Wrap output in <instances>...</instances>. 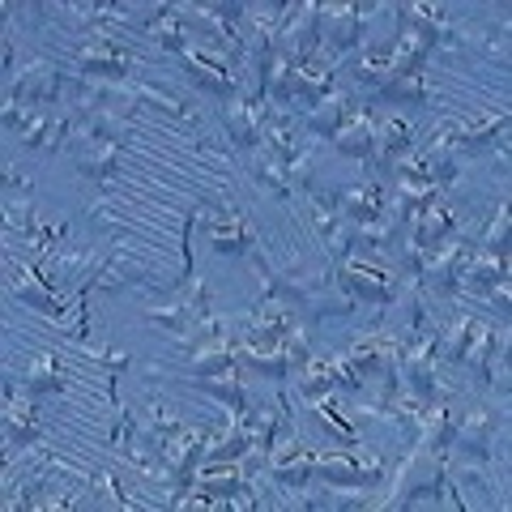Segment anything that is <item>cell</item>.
I'll use <instances>...</instances> for the list:
<instances>
[{
  "instance_id": "27",
  "label": "cell",
  "mask_w": 512,
  "mask_h": 512,
  "mask_svg": "<svg viewBox=\"0 0 512 512\" xmlns=\"http://www.w3.org/2000/svg\"><path fill=\"white\" fill-rule=\"evenodd\" d=\"M393 73L397 69H393V52H389V47H376V52H367L363 60H355V82L359 86H376L380 90Z\"/></svg>"
},
{
  "instance_id": "3",
  "label": "cell",
  "mask_w": 512,
  "mask_h": 512,
  "mask_svg": "<svg viewBox=\"0 0 512 512\" xmlns=\"http://www.w3.org/2000/svg\"><path fill=\"white\" fill-rule=\"evenodd\" d=\"M274 120V107H269L265 94H231L227 99V116H222V124H227V133L239 150H256L265 137V124Z\"/></svg>"
},
{
  "instance_id": "31",
  "label": "cell",
  "mask_w": 512,
  "mask_h": 512,
  "mask_svg": "<svg viewBox=\"0 0 512 512\" xmlns=\"http://www.w3.org/2000/svg\"><path fill=\"white\" fill-rule=\"evenodd\" d=\"M150 316H154V325H163V329H171V333H192V325H197V320H192V308L184 303V295L175 299L171 308H154Z\"/></svg>"
},
{
  "instance_id": "28",
  "label": "cell",
  "mask_w": 512,
  "mask_h": 512,
  "mask_svg": "<svg viewBox=\"0 0 512 512\" xmlns=\"http://www.w3.org/2000/svg\"><path fill=\"white\" fill-rule=\"evenodd\" d=\"M508 128V116H483L478 124H457V133H461V146L466 150H478V146H487V141H495Z\"/></svg>"
},
{
  "instance_id": "21",
  "label": "cell",
  "mask_w": 512,
  "mask_h": 512,
  "mask_svg": "<svg viewBox=\"0 0 512 512\" xmlns=\"http://www.w3.org/2000/svg\"><path fill=\"white\" fill-rule=\"evenodd\" d=\"M295 376H299V393L308 397V402L320 393H333L338 389V355H320V359L312 355Z\"/></svg>"
},
{
  "instance_id": "26",
  "label": "cell",
  "mask_w": 512,
  "mask_h": 512,
  "mask_svg": "<svg viewBox=\"0 0 512 512\" xmlns=\"http://www.w3.org/2000/svg\"><path fill=\"white\" fill-rule=\"evenodd\" d=\"M26 389L35 397H47V393H64V367L56 355H39L35 363H30V380Z\"/></svg>"
},
{
  "instance_id": "19",
  "label": "cell",
  "mask_w": 512,
  "mask_h": 512,
  "mask_svg": "<svg viewBox=\"0 0 512 512\" xmlns=\"http://www.w3.org/2000/svg\"><path fill=\"white\" fill-rule=\"evenodd\" d=\"M13 299H18V303H30L35 312L52 316V320H60V316H64V299L47 291V286L35 278V269H30V265L13 274Z\"/></svg>"
},
{
  "instance_id": "33",
  "label": "cell",
  "mask_w": 512,
  "mask_h": 512,
  "mask_svg": "<svg viewBox=\"0 0 512 512\" xmlns=\"http://www.w3.org/2000/svg\"><path fill=\"white\" fill-rule=\"evenodd\" d=\"M94 491L107 495L111 504H128V500H124V491H120V483H116V474H111V470H99V474H94Z\"/></svg>"
},
{
  "instance_id": "13",
  "label": "cell",
  "mask_w": 512,
  "mask_h": 512,
  "mask_svg": "<svg viewBox=\"0 0 512 512\" xmlns=\"http://www.w3.org/2000/svg\"><path fill=\"white\" fill-rule=\"evenodd\" d=\"M39 431H43V410L35 397H18V393L5 397V444L26 448L39 440Z\"/></svg>"
},
{
  "instance_id": "25",
  "label": "cell",
  "mask_w": 512,
  "mask_h": 512,
  "mask_svg": "<svg viewBox=\"0 0 512 512\" xmlns=\"http://www.w3.org/2000/svg\"><path fill=\"white\" fill-rule=\"evenodd\" d=\"M252 175H256V184H265L274 197H291V175H286V163L278 154H269L265 146H256V158H252Z\"/></svg>"
},
{
  "instance_id": "30",
  "label": "cell",
  "mask_w": 512,
  "mask_h": 512,
  "mask_svg": "<svg viewBox=\"0 0 512 512\" xmlns=\"http://www.w3.org/2000/svg\"><path fill=\"white\" fill-rule=\"evenodd\" d=\"M478 248H487V252H508V201L495 205V214H491V222H487L483 239H478Z\"/></svg>"
},
{
  "instance_id": "10",
  "label": "cell",
  "mask_w": 512,
  "mask_h": 512,
  "mask_svg": "<svg viewBox=\"0 0 512 512\" xmlns=\"http://www.w3.org/2000/svg\"><path fill=\"white\" fill-rule=\"evenodd\" d=\"M205 235H210L214 252H222V256H235V252L252 248V231H248V222L235 205H222V210L205 214Z\"/></svg>"
},
{
  "instance_id": "7",
  "label": "cell",
  "mask_w": 512,
  "mask_h": 512,
  "mask_svg": "<svg viewBox=\"0 0 512 512\" xmlns=\"http://www.w3.org/2000/svg\"><path fill=\"white\" fill-rule=\"evenodd\" d=\"M184 73H188L201 90L218 94V99H231V94H239V82H235L231 64L222 60V56H214V47H188Z\"/></svg>"
},
{
  "instance_id": "20",
  "label": "cell",
  "mask_w": 512,
  "mask_h": 512,
  "mask_svg": "<svg viewBox=\"0 0 512 512\" xmlns=\"http://www.w3.org/2000/svg\"><path fill=\"white\" fill-rule=\"evenodd\" d=\"M500 278H508V252H487V248H478L470 256L466 274H461V282H466L470 291H478V295H487Z\"/></svg>"
},
{
  "instance_id": "24",
  "label": "cell",
  "mask_w": 512,
  "mask_h": 512,
  "mask_svg": "<svg viewBox=\"0 0 512 512\" xmlns=\"http://www.w3.org/2000/svg\"><path fill=\"white\" fill-rule=\"evenodd\" d=\"M197 384H201V389L210 393V397H218V402H227L231 414H248V410H252L248 389H244V380H239V367H235V372H227V376H201Z\"/></svg>"
},
{
  "instance_id": "32",
  "label": "cell",
  "mask_w": 512,
  "mask_h": 512,
  "mask_svg": "<svg viewBox=\"0 0 512 512\" xmlns=\"http://www.w3.org/2000/svg\"><path fill=\"white\" fill-rule=\"evenodd\" d=\"M180 427H184V423L175 419V414H171L163 402H158V397H150V402H146V431H150V436L167 440L171 431H180Z\"/></svg>"
},
{
  "instance_id": "23",
  "label": "cell",
  "mask_w": 512,
  "mask_h": 512,
  "mask_svg": "<svg viewBox=\"0 0 512 512\" xmlns=\"http://www.w3.org/2000/svg\"><path fill=\"white\" fill-rule=\"evenodd\" d=\"M146 30L158 39V47H163V52H184V18H180V9H175V5H158V9L150 13Z\"/></svg>"
},
{
  "instance_id": "6",
  "label": "cell",
  "mask_w": 512,
  "mask_h": 512,
  "mask_svg": "<svg viewBox=\"0 0 512 512\" xmlns=\"http://www.w3.org/2000/svg\"><path fill=\"white\" fill-rule=\"evenodd\" d=\"M367 13H372V5H325V47L329 52H355L367 39Z\"/></svg>"
},
{
  "instance_id": "5",
  "label": "cell",
  "mask_w": 512,
  "mask_h": 512,
  "mask_svg": "<svg viewBox=\"0 0 512 512\" xmlns=\"http://www.w3.org/2000/svg\"><path fill=\"white\" fill-rule=\"evenodd\" d=\"M64 86H69V77H64L60 69H52L47 60H30L26 69H18V77L9 82V99L43 111V107H52L60 99Z\"/></svg>"
},
{
  "instance_id": "15",
  "label": "cell",
  "mask_w": 512,
  "mask_h": 512,
  "mask_svg": "<svg viewBox=\"0 0 512 512\" xmlns=\"http://www.w3.org/2000/svg\"><path fill=\"white\" fill-rule=\"evenodd\" d=\"M359 111V103L350 99L346 90H329L325 99H320L316 107H312V120H308V133H316V137H338L342 128L350 124V116Z\"/></svg>"
},
{
  "instance_id": "4",
  "label": "cell",
  "mask_w": 512,
  "mask_h": 512,
  "mask_svg": "<svg viewBox=\"0 0 512 512\" xmlns=\"http://www.w3.org/2000/svg\"><path fill=\"white\" fill-rule=\"evenodd\" d=\"M133 69V52L116 39V30H94L82 43V73L86 77H107V82H124Z\"/></svg>"
},
{
  "instance_id": "14",
  "label": "cell",
  "mask_w": 512,
  "mask_h": 512,
  "mask_svg": "<svg viewBox=\"0 0 512 512\" xmlns=\"http://www.w3.org/2000/svg\"><path fill=\"white\" fill-rule=\"evenodd\" d=\"M146 278H150L146 265H141L137 256L120 252V244L111 256H99V265H94V291H124V286L146 282Z\"/></svg>"
},
{
  "instance_id": "2",
  "label": "cell",
  "mask_w": 512,
  "mask_h": 512,
  "mask_svg": "<svg viewBox=\"0 0 512 512\" xmlns=\"http://www.w3.org/2000/svg\"><path fill=\"white\" fill-rule=\"evenodd\" d=\"M316 474L333 487H372L384 478V461L363 444H350L346 453H316Z\"/></svg>"
},
{
  "instance_id": "34",
  "label": "cell",
  "mask_w": 512,
  "mask_h": 512,
  "mask_svg": "<svg viewBox=\"0 0 512 512\" xmlns=\"http://www.w3.org/2000/svg\"><path fill=\"white\" fill-rule=\"evenodd\" d=\"M90 222H94V231H107L111 222H120V210H111L107 197L94 201V210H90Z\"/></svg>"
},
{
  "instance_id": "12",
  "label": "cell",
  "mask_w": 512,
  "mask_h": 512,
  "mask_svg": "<svg viewBox=\"0 0 512 512\" xmlns=\"http://www.w3.org/2000/svg\"><path fill=\"white\" fill-rule=\"evenodd\" d=\"M333 146H338V154H346V158L372 163V158H376V111L367 103H359V111L350 116V124L342 128L338 137H333Z\"/></svg>"
},
{
  "instance_id": "9",
  "label": "cell",
  "mask_w": 512,
  "mask_h": 512,
  "mask_svg": "<svg viewBox=\"0 0 512 512\" xmlns=\"http://www.w3.org/2000/svg\"><path fill=\"white\" fill-rule=\"evenodd\" d=\"M192 487L214 495L227 508L235 495H244V461H201L197 474H192Z\"/></svg>"
},
{
  "instance_id": "29",
  "label": "cell",
  "mask_w": 512,
  "mask_h": 512,
  "mask_svg": "<svg viewBox=\"0 0 512 512\" xmlns=\"http://www.w3.org/2000/svg\"><path fill=\"white\" fill-rule=\"evenodd\" d=\"M56 120H60V111H35V120H30V128L22 133V150H47L52 146V137H56Z\"/></svg>"
},
{
  "instance_id": "8",
  "label": "cell",
  "mask_w": 512,
  "mask_h": 512,
  "mask_svg": "<svg viewBox=\"0 0 512 512\" xmlns=\"http://www.w3.org/2000/svg\"><path fill=\"white\" fill-rule=\"evenodd\" d=\"M269 470H274V483L278 487L299 491L316 474V453H312L308 444H299L295 436H282L278 448L269 453Z\"/></svg>"
},
{
  "instance_id": "18",
  "label": "cell",
  "mask_w": 512,
  "mask_h": 512,
  "mask_svg": "<svg viewBox=\"0 0 512 512\" xmlns=\"http://www.w3.org/2000/svg\"><path fill=\"white\" fill-rule=\"evenodd\" d=\"M342 201V214L350 227H359V222H380L384 218V184L380 180H367L363 188H350V192H338Z\"/></svg>"
},
{
  "instance_id": "11",
  "label": "cell",
  "mask_w": 512,
  "mask_h": 512,
  "mask_svg": "<svg viewBox=\"0 0 512 512\" xmlns=\"http://www.w3.org/2000/svg\"><path fill=\"white\" fill-rule=\"evenodd\" d=\"M124 146H128L124 137H107V141H94V146L73 150V158H77V171H82L86 180L99 184V192H107L111 175H116V167H120V154H124Z\"/></svg>"
},
{
  "instance_id": "35",
  "label": "cell",
  "mask_w": 512,
  "mask_h": 512,
  "mask_svg": "<svg viewBox=\"0 0 512 512\" xmlns=\"http://www.w3.org/2000/svg\"><path fill=\"white\" fill-rule=\"evenodd\" d=\"M487 295L495 299V308H500V312L508 316V303H512V299H508V278H500V282H495V286H491V291H487Z\"/></svg>"
},
{
  "instance_id": "1",
  "label": "cell",
  "mask_w": 512,
  "mask_h": 512,
  "mask_svg": "<svg viewBox=\"0 0 512 512\" xmlns=\"http://www.w3.org/2000/svg\"><path fill=\"white\" fill-rule=\"evenodd\" d=\"M333 282H338V291L350 295L355 303H380V308H389L397 299V274H389L384 265L376 261H363V256H346L333 269Z\"/></svg>"
},
{
  "instance_id": "16",
  "label": "cell",
  "mask_w": 512,
  "mask_h": 512,
  "mask_svg": "<svg viewBox=\"0 0 512 512\" xmlns=\"http://www.w3.org/2000/svg\"><path fill=\"white\" fill-rule=\"evenodd\" d=\"M448 235H457V210H453V205H448L444 197H440L436 205H427V210L410 222V239H419L423 248L444 244Z\"/></svg>"
},
{
  "instance_id": "22",
  "label": "cell",
  "mask_w": 512,
  "mask_h": 512,
  "mask_svg": "<svg viewBox=\"0 0 512 512\" xmlns=\"http://www.w3.org/2000/svg\"><path fill=\"white\" fill-rule=\"evenodd\" d=\"M376 99L419 107V103L427 99V73H423V69H402V73H393L389 82H384V86L376 90Z\"/></svg>"
},
{
  "instance_id": "17",
  "label": "cell",
  "mask_w": 512,
  "mask_h": 512,
  "mask_svg": "<svg viewBox=\"0 0 512 512\" xmlns=\"http://www.w3.org/2000/svg\"><path fill=\"white\" fill-rule=\"evenodd\" d=\"M491 436H495V414H491L487 402H474L466 410V419H457V440H461V448H470V453H478L487 461L491 457Z\"/></svg>"
}]
</instances>
